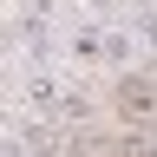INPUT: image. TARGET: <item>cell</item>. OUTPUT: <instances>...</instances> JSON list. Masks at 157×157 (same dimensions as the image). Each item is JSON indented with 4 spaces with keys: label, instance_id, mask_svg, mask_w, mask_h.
Wrapping results in <instances>:
<instances>
[{
    "label": "cell",
    "instance_id": "6da1fadb",
    "mask_svg": "<svg viewBox=\"0 0 157 157\" xmlns=\"http://www.w3.org/2000/svg\"><path fill=\"white\" fill-rule=\"evenodd\" d=\"M66 59H72V66H98V59H111V26H92V20L72 26V33H66Z\"/></svg>",
    "mask_w": 157,
    "mask_h": 157
},
{
    "label": "cell",
    "instance_id": "7a4b0ae2",
    "mask_svg": "<svg viewBox=\"0 0 157 157\" xmlns=\"http://www.w3.org/2000/svg\"><path fill=\"white\" fill-rule=\"evenodd\" d=\"M118 111H124V118H157V85L137 78V72H124V78H118Z\"/></svg>",
    "mask_w": 157,
    "mask_h": 157
},
{
    "label": "cell",
    "instance_id": "3957f363",
    "mask_svg": "<svg viewBox=\"0 0 157 157\" xmlns=\"http://www.w3.org/2000/svg\"><path fill=\"white\" fill-rule=\"evenodd\" d=\"M20 98H33V105L46 111V105H59L66 92H59V78H52V72H26V78H20Z\"/></svg>",
    "mask_w": 157,
    "mask_h": 157
},
{
    "label": "cell",
    "instance_id": "277c9868",
    "mask_svg": "<svg viewBox=\"0 0 157 157\" xmlns=\"http://www.w3.org/2000/svg\"><path fill=\"white\" fill-rule=\"evenodd\" d=\"M59 118H92V98L85 92H66V98H59Z\"/></svg>",
    "mask_w": 157,
    "mask_h": 157
},
{
    "label": "cell",
    "instance_id": "5b68a950",
    "mask_svg": "<svg viewBox=\"0 0 157 157\" xmlns=\"http://www.w3.org/2000/svg\"><path fill=\"white\" fill-rule=\"evenodd\" d=\"M144 46H151V52H157V20H151V26H144Z\"/></svg>",
    "mask_w": 157,
    "mask_h": 157
}]
</instances>
